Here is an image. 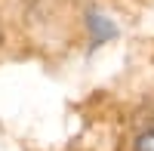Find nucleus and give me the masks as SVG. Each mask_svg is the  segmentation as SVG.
<instances>
[{
    "label": "nucleus",
    "mask_w": 154,
    "mask_h": 151,
    "mask_svg": "<svg viewBox=\"0 0 154 151\" xmlns=\"http://www.w3.org/2000/svg\"><path fill=\"white\" fill-rule=\"evenodd\" d=\"M86 25H89V34H93L96 43H108V40H114V37H117V25H114L108 16L96 12V9H89Z\"/></svg>",
    "instance_id": "nucleus-1"
},
{
    "label": "nucleus",
    "mask_w": 154,
    "mask_h": 151,
    "mask_svg": "<svg viewBox=\"0 0 154 151\" xmlns=\"http://www.w3.org/2000/svg\"><path fill=\"white\" fill-rule=\"evenodd\" d=\"M136 151H154V130L142 133V136L136 139Z\"/></svg>",
    "instance_id": "nucleus-2"
},
{
    "label": "nucleus",
    "mask_w": 154,
    "mask_h": 151,
    "mask_svg": "<svg viewBox=\"0 0 154 151\" xmlns=\"http://www.w3.org/2000/svg\"><path fill=\"white\" fill-rule=\"evenodd\" d=\"M0 37H3V31H0Z\"/></svg>",
    "instance_id": "nucleus-3"
}]
</instances>
